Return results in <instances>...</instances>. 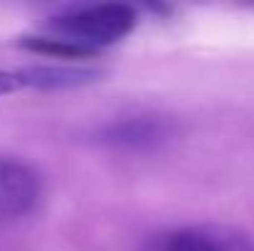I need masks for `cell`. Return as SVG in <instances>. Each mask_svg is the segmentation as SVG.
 Returning <instances> with one entry per match:
<instances>
[{
  "label": "cell",
  "instance_id": "5b68a950",
  "mask_svg": "<svg viewBox=\"0 0 254 251\" xmlns=\"http://www.w3.org/2000/svg\"><path fill=\"white\" fill-rule=\"evenodd\" d=\"M143 251H225L222 229H173L148 239Z\"/></svg>",
  "mask_w": 254,
  "mask_h": 251
},
{
  "label": "cell",
  "instance_id": "277c9868",
  "mask_svg": "<svg viewBox=\"0 0 254 251\" xmlns=\"http://www.w3.org/2000/svg\"><path fill=\"white\" fill-rule=\"evenodd\" d=\"M17 77L22 86L42 89V91H60V89H79V86L99 82L104 72L96 67H79V64H37V67L20 69Z\"/></svg>",
  "mask_w": 254,
  "mask_h": 251
},
{
  "label": "cell",
  "instance_id": "6da1fadb",
  "mask_svg": "<svg viewBox=\"0 0 254 251\" xmlns=\"http://www.w3.org/2000/svg\"><path fill=\"white\" fill-rule=\"evenodd\" d=\"M138 22V12L124 2H101V5H84L74 7L50 25L55 37L69 40L82 45L91 52H101L109 45L121 42L133 32Z\"/></svg>",
  "mask_w": 254,
  "mask_h": 251
},
{
  "label": "cell",
  "instance_id": "3957f363",
  "mask_svg": "<svg viewBox=\"0 0 254 251\" xmlns=\"http://www.w3.org/2000/svg\"><path fill=\"white\" fill-rule=\"evenodd\" d=\"M170 123L158 116H136V118H124L116 123L104 126L96 138L106 146L114 148H126V151H138V148H153L163 141H168Z\"/></svg>",
  "mask_w": 254,
  "mask_h": 251
},
{
  "label": "cell",
  "instance_id": "8992f818",
  "mask_svg": "<svg viewBox=\"0 0 254 251\" xmlns=\"http://www.w3.org/2000/svg\"><path fill=\"white\" fill-rule=\"evenodd\" d=\"M20 47L30 50L35 54H45V57H55V59H89L99 52H91L82 45H74L69 40L55 37V35H27L20 37Z\"/></svg>",
  "mask_w": 254,
  "mask_h": 251
},
{
  "label": "cell",
  "instance_id": "7a4b0ae2",
  "mask_svg": "<svg viewBox=\"0 0 254 251\" xmlns=\"http://www.w3.org/2000/svg\"><path fill=\"white\" fill-rule=\"evenodd\" d=\"M40 200V177L30 165L0 158V222L25 217Z\"/></svg>",
  "mask_w": 254,
  "mask_h": 251
},
{
  "label": "cell",
  "instance_id": "52a82bcc",
  "mask_svg": "<svg viewBox=\"0 0 254 251\" xmlns=\"http://www.w3.org/2000/svg\"><path fill=\"white\" fill-rule=\"evenodd\" d=\"M20 89H22V82H20L17 72H0V96L20 91Z\"/></svg>",
  "mask_w": 254,
  "mask_h": 251
}]
</instances>
